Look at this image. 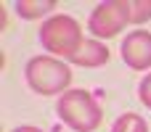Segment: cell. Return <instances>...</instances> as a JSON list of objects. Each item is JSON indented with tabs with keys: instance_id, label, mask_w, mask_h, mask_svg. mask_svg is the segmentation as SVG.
<instances>
[{
	"instance_id": "1",
	"label": "cell",
	"mask_w": 151,
	"mask_h": 132,
	"mask_svg": "<svg viewBox=\"0 0 151 132\" xmlns=\"http://www.w3.org/2000/svg\"><path fill=\"white\" fill-rule=\"evenodd\" d=\"M56 111H58L61 122L74 132H96L104 119L98 101L88 90H66L64 95H58Z\"/></svg>"
},
{
	"instance_id": "2",
	"label": "cell",
	"mask_w": 151,
	"mask_h": 132,
	"mask_svg": "<svg viewBox=\"0 0 151 132\" xmlns=\"http://www.w3.org/2000/svg\"><path fill=\"white\" fill-rule=\"evenodd\" d=\"M40 42H42V48L50 56L69 61L80 50V45L85 42V37H82V26H80L77 19H72L66 13H56V16H50V19L42 21V26H40Z\"/></svg>"
},
{
	"instance_id": "3",
	"label": "cell",
	"mask_w": 151,
	"mask_h": 132,
	"mask_svg": "<svg viewBox=\"0 0 151 132\" xmlns=\"http://www.w3.org/2000/svg\"><path fill=\"white\" fill-rule=\"evenodd\" d=\"M24 74H27V85L37 95H64L66 87L72 85V69L56 56L29 58Z\"/></svg>"
},
{
	"instance_id": "4",
	"label": "cell",
	"mask_w": 151,
	"mask_h": 132,
	"mask_svg": "<svg viewBox=\"0 0 151 132\" xmlns=\"http://www.w3.org/2000/svg\"><path fill=\"white\" fill-rule=\"evenodd\" d=\"M127 24H133L130 0H106L93 8V13L88 19V32L98 40H111Z\"/></svg>"
},
{
	"instance_id": "5",
	"label": "cell",
	"mask_w": 151,
	"mask_h": 132,
	"mask_svg": "<svg viewBox=\"0 0 151 132\" xmlns=\"http://www.w3.org/2000/svg\"><path fill=\"white\" fill-rule=\"evenodd\" d=\"M122 61L135 71L151 69V32L135 29L122 40Z\"/></svg>"
},
{
	"instance_id": "6",
	"label": "cell",
	"mask_w": 151,
	"mask_h": 132,
	"mask_svg": "<svg viewBox=\"0 0 151 132\" xmlns=\"http://www.w3.org/2000/svg\"><path fill=\"white\" fill-rule=\"evenodd\" d=\"M109 58H111V53H109V48H106L104 42H98V40H85V42L80 45V50H77L69 61H72L74 66L98 69V66L109 64Z\"/></svg>"
},
{
	"instance_id": "7",
	"label": "cell",
	"mask_w": 151,
	"mask_h": 132,
	"mask_svg": "<svg viewBox=\"0 0 151 132\" xmlns=\"http://www.w3.org/2000/svg\"><path fill=\"white\" fill-rule=\"evenodd\" d=\"M53 8H56V0H19L16 3V13L21 19H42Z\"/></svg>"
},
{
	"instance_id": "8",
	"label": "cell",
	"mask_w": 151,
	"mask_h": 132,
	"mask_svg": "<svg viewBox=\"0 0 151 132\" xmlns=\"http://www.w3.org/2000/svg\"><path fill=\"white\" fill-rule=\"evenodd\" d=\"M111 132H149V124H146V119L138 116V114H122V116L114 122Z\"/></svg>"
},
{
	"instance_id": "9",
	"label": "cell",
	"mask_w": 151,
	"mask_h": 132,
	"mask_svg": "<svg viewBox=\"0 0 151 132\" xmlns=\"http://www.w3.org/2000/svg\"><path fill=\"white\" fill-rule=\"evenodd\" d=\"M130 16H133V24H141V21L151 19V3L149 0H141V3L130 0Z\"/></svg>"
},
{
	"instance_id": "10",
	"label": "cell",
	"mask_w": 151,
	"mask_h": 132,
	"mask_svg": "<svg viewBox=\"0 0 151 132\" xmlns=\"http://www.w3.org/2000/svg\"><path fill=\"white\" fill-rule=\"evenodd\" d=\"M138 95H141V103L151 108V74H146L143 79H141V87H138Z\"/></svg>"
},
{
	"instance_id": "11",
	"label": "cell",
	"mask_w": 151,
	"mask_h": 132,
	"mask_svg": "<svg viewBox=\"0 0 151 132\" xmlns=\"http://www.w3.org/2000/svg\"><path fill=\"white\" fill-rule=\"evenodd\" d=\"M11 132H42L40 127H32V124H24V127H16V130H11Z\"/></svg>"
}]
</instances>
